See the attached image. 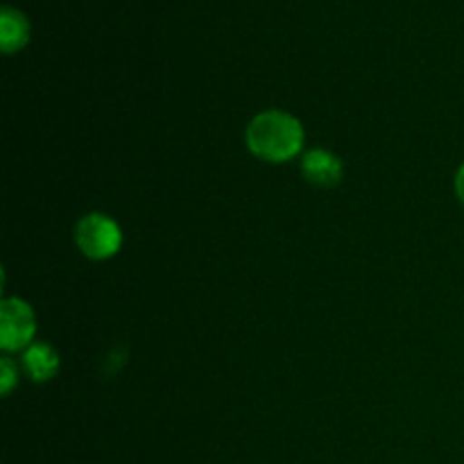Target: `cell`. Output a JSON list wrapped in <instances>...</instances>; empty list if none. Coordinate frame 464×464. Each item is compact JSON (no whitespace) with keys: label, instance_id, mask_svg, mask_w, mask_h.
<instances>
[{"label":"cell","instance_id":"1","mask_svg":"<svg viewBox=\"0 0 464 464\" xmlns=\"http://www.w3.org/2000/svg\"><path fill=\"white\" fill-rule=\"evenodd\" d=\"M302 145V122L285 111L258 113L247 127V148L263 161H288V159L297 157Z\"/></svg>","mask_w":464,"mask_h":464},{"label":"cell","instance_id":"2","mask_svg":"<svg viewBox=\"0 0 464 464\" xmlns=\"http://www.w3.org/2000/svg\"><path fill=\"white\" fill-rule=\"evenodd\" d=\"M75 240L84 256L102 261V258H111L121 249L122 234L121 227L111 218L102 216V213H91L77 222Z\"/></svg>","mask_w":464,"mask_h":464},{"label":"cell","instance_id":"3","mask_svg":"<svg viewBox=\"0 0 464 464\" xmlns=\"http://www.w3.org/2000/svg\"><path fill=\"white\" fill-rule=\"evenodd\" d=\"M36 320L23 299H5L0 306V347L5 352H21L32 343Z\"/></svg>","mask_w":464,"mask_h":464},{"label":"cell","instance_id":"4","mask_svg":"<svg viewBox=\"0 0 464 464\" xmlns=\"http://www.w3.org/2000/svg\"><path fill=\"white\" fill-rule=\"evenodd\" d=\"M302 172L311 184L329 188L343 179V161L326 150H311L302 161Z\"/></svg>","mask_w":464,"mask_h":464},{"label":"cell","instance_id":"5","mask_svg":"<svg viewBox=\"0 0 464 464\" xmlns=\"http://www.w3.org/2000/svg\"><path fill=\"white\" fill-rule=\"evenodd\" d=\"M30 39V23L25 14L5 5L0 12V48L3 53H18Z\"/></svg>","mask_w":464,"mask_h":464},{"label":"cell","instance_id":"6","mask_svg":"<svg viewBox=\"0 0 464 464\" xmlns=\"http://www.w3.org/2000/svg\"><path fill=\"white\" fill-rule=\"evenodd\" d=\"M23 365H25L27 374L34 381L44 383L50 381L59 370V356L53 347L44 343H34L27 347L25 356H23Z\"/></svg>","mask_w":464,"mask_h":464},{"label":"cell","instance_id":"7","mask_svg":"<svg viewBox=\"0 0 464 464\" xmlns=\"http://www.w3.org/2000/svg\"><path fill=\"white\" fill-rule=\"evenodd\" d=\"M16 367H14V362L9 361V358H3L0 361V390H3V394L7 397L9 392H12V388L16 385Z\"/></svg>","mask_w":464,"mask_h":464},{"label":"cell","instance_id":"8","mask_svg":"<svg viewBox=\"0 0 464 464\" xmlns=\"http://www.w3.org/2000/svg\"><path fill=\"white\" fill-rule=\"evenodd\" d=\"M456 190H458V198H460V202L464 204V163H462L460 170H458V177H456Z\"/></svg>","mask_w":464,"mask_h":464}]
</instances>
